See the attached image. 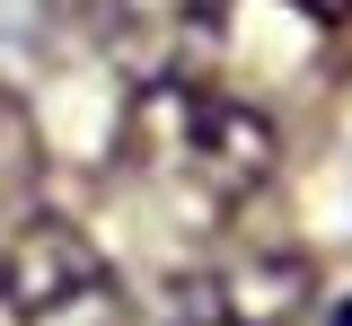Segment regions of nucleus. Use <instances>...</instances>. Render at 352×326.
Here are the masks:
<instances>
[{
    "instance_id": "nucleus-1",
    "label": "nucleus",
    "mask_w": 352,
    "mask_h": 326,
    "mask_svg": "<svg viewBox=\"0 0 352 326\" xmlns=\"http://www.w3.org/2000/svg\"><path fill=\"white\" fill-rule=\"evenodd\" d=\"M132 159L159 186H194L212 203H238L273 177V124L238 97L194 89V80H159L132 106Z\"/></svg>"
},
{
    "instance_id": "nucleus-2",
    "label": "nucleus",
    "mask_w": 352,
    "mask_h": 326,
    "mask_svg": "<svg viewBox=\"0 0 352 326\" xmlns=\"http://www.w3.org/2000/svg\"><path fill=\"white\" fill-rule=\"evenodd\" d=\"M0 291H9V309L27 326H88L106 309V265H97V247H88L80 221L36 212L0 247Z\"/></svg>"
},
{
    "instance_id": "nucleus-3",
    "label": "nucleus",
    "mask_w": 352,
    "mask_h": 326,
    "mask_svg": "<svg viewBox=\"0 0 352 326\" xmlns=\"http://www.w3.org/2000/svg\"><path fill=\"white\" fill-rule=\"evenodd\" d=\"M308 300V265L291 247L264 256H229L220 274L194 282V326H291Z\"/></svg>"
},
{
    "instance_id": "nucleus-4",
    "label": "nucleus",
    "mask_w": 352,
    "mask_h": 326,
    "mask_svg": "<svg viewBox=\"0 0 352 326\" xmlns=\"http://www.w3.org/2000/svg\"><path fill=\"white\" fill-rule=\"evenodd\" d=\"M291 9H308V18H344L352 0H291Z\"/></svg>"
},
{
    "instance_id": "nucleus-5",
    "label": "nucleus",
    "mask_w": 352,
    "mask_h": 326,
    "mask_svg": "<svg viewBox=\"0 0 352 326\" xmlns=\"http://www.w3.org/2000/svg\"><path fill=\"white\" fill-rule=\"evenodd\" d=\"M326 326H352V291H344V300H335V318H326Z\"/></svg>"
}]
</instances>
